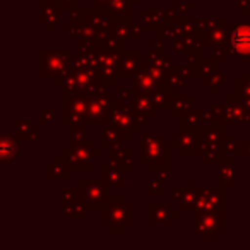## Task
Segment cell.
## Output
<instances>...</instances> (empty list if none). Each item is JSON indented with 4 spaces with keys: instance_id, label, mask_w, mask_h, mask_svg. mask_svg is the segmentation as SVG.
Returning <instances> with one entry per match:
<instances>
[{
    "instance_id": "cell-1",
    "label": "cell",
    "mask_w": 250,
    "mask_h": 250,
    "mask_svg": "<svg viewBox=\"0 0 250 250\" xmlns=\"http://www.w3.org/2000/svg\"><path fill=\"white\" fill-rule=\"evenodd\" d=\"M235 48L243 55H250V28H240L235 33Z\"/></svg>"
}]
</instances>
